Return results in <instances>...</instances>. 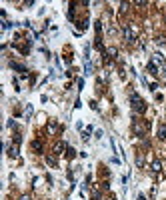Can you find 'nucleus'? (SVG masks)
<instances>
[{
  "mask_svg": "<svg viewBox=\"0 0 166 200\" xmlns=\"http://www.w3.org/2000/svg\"><path fill=\"white\" fill-rule=\"evenodd\" d=\"M6 146H8V144H6ZM8 154H10V156H18V148H16V146H8Z\"/></svg>",
  "mask_w": 166,
  "mask_h": 200,
  "instance_id": "nucleus-9",
  "label": "nucleus"
},
{
  "mask_svg": "<svg viewBox=\"0 0 166 200\" xmlns=\"http://www.w3.org/2000/svg\"><path fill=\"white\" fill-rule=\"evenodd\" d=\"M46 162H48L50 166H56V158H54V156H46Z\"/></svg>",
  "mask_w": 166,
  "mask_h": 200,
  "instance_id": "nucleus-11",
  "label": "nucleus"
},
{
  "mask_svg": "<svg viewBox=\"0 0 166 200\" xmlns=\"http://www.w3.org/2000/svg\"><path fill=\"white\" fill-rule=\"evenodd\" d=\"M124 38L128 44H134V40H136V36H134V32H132L130 26H124Z\"/></svg>",
  "mask_w": 166,
  "mask_h": 200,
  "instance_id": "nucleus-3",
  "label": "nucleus"
},
{
  "mask_svg": "<svg viewBox=\"0 0 166 200\" xmlns=\"http://www.w3.org/2000/svg\"><path fill=\"white\" fill-rule=\"evenodd\" d=\"M20 200H30V196H28V194H24V196H20Z\"/></svg>",
  "mask_w": 166,
  "mask_h": 200,
  "instance_id": "nucleus-16",
  "label": "nucleus"
},
{
  "mask_svg": "<svg viewBox=\"0 0 166 200\" xmlns=\"http://www.w3.org/2000/svg\"><path fill=\"white\" fill-rule=\"evenodd\" d=\"M74 156H76V152H74L72 148H68V150H66V158H74Z\"/></svg>",
  "mask_w": 166,
  "mask_h": 200,
  "instance_id": "nucleus-13",
  "label": "nucleus"
},
{
  "mask_svg": "<svg viewBox=\"0 0 166 200\" xmlns=\"http://www.w3.org/2000/svg\"><path fill=\"white\" fill-rule=\"evenodd\" d=\"M136 164H138V166H140V168H142V166H144V160H142V154H138V158H136Z\"/></svg>",
  "mask_w": 166,
  "mask_h": 200,
  "instance_id": "nucleus-14",
  "label": "nucleus"
},
{
  "mask_svg": "<svg viewBox=\"0 0 166 200\" xmlns=\"http://www.w3.org/2000/svg\"><path fill=\"white\" fill-rule=\"evenodd\" d=\"M32 148H34V150H38V152H42V142H40V140H34V142H32Z\"/></svg>",
  "mask_w": 166,
  "mask_h": 200,
  "instance_id": "nucleus-10",
  "label": "nucleus"
},
{
  "mask_svg": "<svg viewBox=\"0 0 166 200\" xmlns=\"http://www.w3.org/2000/svg\"><path fill=\"white\" fill-rule=\"evenodd\" d=\"M64 146H66L64 142H58V144L54 146V154H62V150H64Z\"/></svg>",
  "mask_w": 166,
  "mask_h": 200,
  "instance_id": "nucleus-7",
  "label": "nucleus"
},
{
  "mask_svg": "<svg viewBox=\"0 0 166 200\" xmlns=\"http://www.w3.org/2000/svg\"><path fill=\"white\" fill-rule=\"evenodd\" d=\"M156 88H158V84H156V82H152V84H150V90H152V92H156Z\"/></svg>",
  "mask_w": 166,
  "mask_h": 200,
  "instance_id": "nucleus-15",
  "label": "nucleus"
},
{
  "mask_svg": "<svg viewBox=\"0 0 166 200\" xmlns=\"http://www.w3.org/2000/svg\"><path fill=\"white\" fill-rule=\"evenodd\" d=\"M106 52H108V56H112V58H116V54H118V52H116V48H108Z\"/></svg>",
  "mask_w": 166,
  "mask_h": 200,
  "instance_id": "nucleus-12",
  "label": "nucleus"
},
{
  "mask_svg": "<svg viewBox=\"0 0 166 200\" xmlns=\"http://www.w3.org/2000/svg\"><path fill=\"white\" fill-rule=\"evenodd\" d=\"M158 138H160V140L166 138V124H160V126H158Z\"/></svg>",
  "mask_w": 166,
  "mask_h": 200,
  "instance_id": "nucleus-5",
  "label": "nucleus"
},
{
  "mask_svg": "<svg viewBox=\"0 0 166 200\" xmlns=\"http://www.w3.org/2000/svg\"><path fill=\"white\" fill-rule=\"evenodd\" d=\"M130 106H132V110H134L136 114H144V112H146V102H144L134 90L130 92Z\"/></svg>",
  "mask_w": 166,
  "mask_h": 200,
  "instance_id": "nucleus-1",
  "label": "nucleus"
},
{
  "mask_svg": "<svg viewBox=\"0 0 166 200\" xmlns=\"http://www.w3.org/2000/svg\"><path fill=\"white\" fill-rule=\"evenodd\" d=\"M138 200H146V196H144V194H140V196H138Z\"/></svg>",
  "mask_w": 166,
  "mask_h": 200,
  "instance_id": "nucleus-17",
  "label": "nucleus"
},
{
  "mask_svg": "<svg viewBox=\"0 0 166 200\" xmlns=\"http://www.w3.org/2000/svg\"><path fill=\"white\" fill-rule=\"evenodd\" d=\"M48 130H50V132H56V130H58V124H56L54 120H50V122H48Z\"/></svg>",
  "mask_w": 166,
  "mask_h": 200,
  "instance_id": "nucleus-8",
  "label": "nucleus"
},
{
  "mask_svg": "<svg viewBox=\"0 0 166 200\" xmlns=\"http://www.w3.org/2000/svg\"><path fill=\"white\" fill-rule=\"evenodd\" d=\"M132 130H134V134H136V136H140V138L146 134V126H144V124H140L138 120H134V122H132Z\"/></svg>",
  "mask_w": 166,
  "mask_h": 200,
  "instance_id": "nucleus-2",
  "label": "nucleus"
},
{
  "mask_svg": "<svg viewBox=\"0 0 166 200\" xmlns=\"http://www.w3.org/2000/svg\"><path fill=\"white\" fill-rule=\"evenodd\" d=\"M146 70H148V72H150L152 76H158V74H160V70H158V66H156L154 62H148V66H146Z\"/></svg>",
  "mask_w": 166,
  "mask_h": 200,
  "instance_id": "nucleus-4",
  "label": "nucleus"
},
{
  "mask_svg": "<svg viewBox=\"0 0 166 200\" xmlns=\"http://www.w3.org/2000/svg\"><path fill=\"white\" fill-rule=\"evenodd\" d=\"M160 170H162V162L160 160H154L152 162V172H160Z\"/></svg>",
  "mask_w": 166,
  "mask_h": 200,
  "instance_id": "nucleus-6",
  "label": "nucleus"
}]
</instances>
